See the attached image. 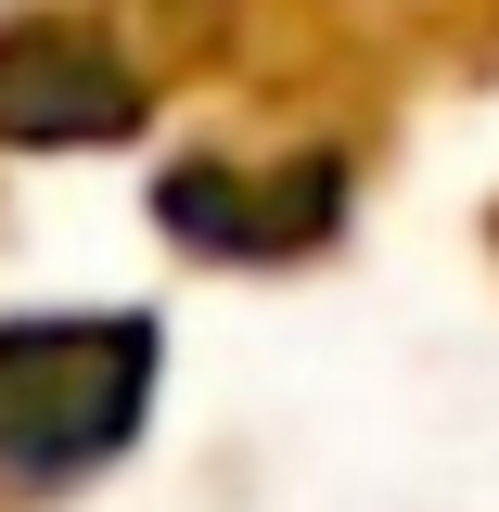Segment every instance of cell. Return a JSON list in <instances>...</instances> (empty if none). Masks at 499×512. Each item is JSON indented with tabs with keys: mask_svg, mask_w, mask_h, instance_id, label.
Returning <instances> with one entry per match:
<instances>
[{
	"mask_svg": "<svg viewBox=\"0 0 499 512\" xmlns=\"http://www.w3.org/2000/svg\"><path fill=\"white\" fill-rule=\"evenodd\" d=\"M154 333L141 320H26L0 333V487H77L141 436Z\"/></svg>",
	"mask_w": 499,
	"mask_h": 512,
	"instance_id": "1",
	"label": "cell"
},
{
	"mask_svg": "<svg viewBox=\"0 0 499 512\" xmlns=\"http://www.w3.org/2000/svg\"><path fill=\"white\" fill-rule=\"evenodd\" d=\"M141 77L90 26H0V141H116Z\"/></svg>",
	"mask_w": 499,
	"mask_h": 512,
	"instance_id": "2",
	"label": "cell"
},
{
	"mask_svg": "<svg viewBox=\"0 0 499 512\" xmlns=\"http://www.w3.org/2000/svg\"><path fill=\"white\" fill-rule=\"evenodd\" d=\"M333 167L320 154H295V167H180L167 180V231L205 256H295L333 231Z\"/></svg>",
	"mask_w": 499,
	"mask_h": 512,
	"instance_id": "3",
	"label": "cell"
}]
</instances>
